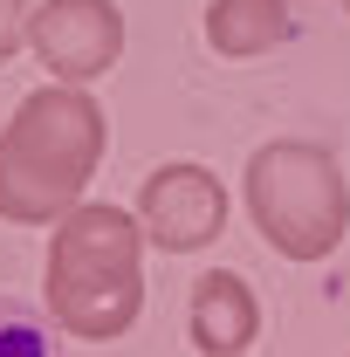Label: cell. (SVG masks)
<instances>
[{
	"label": "cell",
	"mask_w": 350,
	"mask_h": 357,
	"mask_svg": "<svg viewBox=\"0 0 350 357\" xmlns=\"http://www.w3.org/2000/svg\"><path fill=\"white\" fill-rule=\"evenodd\" d=\"M110 117L83 83H48L14 103L0 124V220L55 227L83 206L89 172L103 165Z\"/></svg>",
	"instance_id": "cell-1"
},
{
	"label": "cell",
	"mask_w": 350,
	"mask_h": 357,
	"mask_svg": "<svg viewBox=\"0 0 350 357\" xmlns=\"http://www.w3.org/2000/svg\"><path fill=\"white\" fill-rule=\"evenodd\" d=\"M42 310L55 316L62 337H89V344L124 337L144 316V227L131 206L83 199L76 213L55 220Z\"/></svg>",
	"instance_id": "cell-2"
},
{
	"label": "cell",
	"mask_w": 350,
	"mask_h": 357,
	"mask_svg": "<svg viewBox=\"0 0 350 357\" xmlns=\"http://www.w3.org/2000/svg\"><path fill=\"white\" fill-rule=\"evenodd\" d=\"M241 192H248V220L282 261H323L337 255L350 234V185L344 165L309 144V137H268L254 144L248 172H241Z\"/></svg>",
	"instance_id": "cell-3"
},
{
	"label": "cell",
	"mask_w": 350,
	"mask_h": 357,
	"mask_svg": "<svg viewBox=\"0 0 350 357\" xmlns=\"http://www.w3.org/2000/svg\"><path fill=\"white\" fill-rule=\"evenodd\" d=\"M137 227L165 255H199L227 234V185L192 158H172L137 185Z\"/></svg>",
	"instance_id": "cell-4"
},
{
	"label": "cell",
	"mask_w": 350,
	"mask_h": 357,
	"mask_svg": "<svg viewBox=\"0 0 350 357\" xmlns=\"http://www.w3.org/2000/svg\"><path fill=\"white\" fill-rule=\"evenodd\" d=\"M28 48L42 55V69L55 83L89 89L124 55V14H117V0H42L35 28H28Z\"/></svg>",
	"instance_id": "cell-5"
},
{
	"label": "cell",
	"mask_w": 350,
	"mask_h": 357,
	"mask_svg": "<svg viewBox=\"0 0 350 357\" xmlns=\"http://www.w3.org/2000/svg\"><path fill=\"white\" fill-rule=\"evenodd\" d=\"M185 330H192V351L199 357H248L254 337H261V303H254V289L234 268H206L192 282Z\"/></svg>",
	"instance_id": "cell-6"
},
{
	"label": "cell",
	"mask_w": 350,
	"mask_h": 357,
	"mask_svg": "<svg viewBox=\"0 0 350 357\" xmlns=\"http://www.w3.org/2000/svg\"><path fill=\"white\" fill-rule=\"evenodd\" d=\"M296 42V7L289 0H213L206 7V48L213 55H268V48Z\"/></svg>",
	"instance_id": "cell-7"
},
{
	"label": "cell",
	"mask_w": 350,
	"mask_h": 357,
	"mask_svg": "<svg viewBox=\"0 0 350 357\" xmlns=\"http://www.w3.org/2000/svg\"><path fill=\"white\" fill-rule=\"evenodd\" d=\"M0 357H62L55 316L21 303V296H0Z\"/></svg>",
	"instance_id": "cell-8"
},
{
	"label": "cell",
	"mask_w": 350,
	"mask_h": 357,
	"mask_svg": "<svg viewBox=\"0 0 350 357\" xmlns=\"http://www.w3.org/2000/svg\"><path fill=\"white\" fill-rule=\"evenodd\" d=\"M28 28H35V7L28 0H0V62L28 48Z\"/></svg>",
	"instance_id": "cell-9"
},
{
	"label": "cell",
	"mask_w": 350,
	"mask_h": 357,
	"mask_svg": "<svg viewBox=\"0 0 350 357\" xmlns=\"http://www.w3.org/2000/svg\"><path fill=\"white\" fill-rule=\"evenodd\" d=\"M344 14H350V0H344Z\"/></svg>",
	"instance_id": "cell-10"
}]
</instances>
